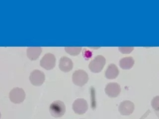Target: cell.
<instances>
[{"mask_svg":"<svg viewBox=\"0 0 159 119\" xmlns=\"http://www.w3.org/2000/svg\"><path fill=\"white\" fill-rule=\"evenodd\" d=\"M105 92L107 95L111 98H115L119 95L121 92L120 86L116 82H110L106 86Z\"/></svg>","mask_w":159,"mask_h":119,"instance_id":"9","label":"cell"},{"mask_svg":"<svg viewBox=\"0 0 159 119\" xmlns=\"http://www.w3.org/2000/svg\"><path fill=\"white\" fill-rule=\"evenodd\" d=\"M41 52V47H29L27 49V57L31 61H35L39 58Z\"/></svg>","mask_w":159,"mask_h":119,"instance_id":"12","label":"cell"},{"mask_svg":"<svg viewBox=\"0 0 159 119\" xmlns=\"http://www.w3.org/2000/svg\"><path fill=\"white\" fill-rule=\"evenodd\" d=\"M56 64V58L53 54L47 53L45 55L41 60L40 66L47 70L52 69L54 68Z\"/></svg>","mask_w":159,"mask_h":119,"instance_id":"7","label":"cell"},{"mask_svg":"<svg viewBox=\"0 0 159 119\" xmlns=\"http://www.w3.org/2000/svg\"><path fill=\"white\" fill-rule=\"evenodd\" d=\"M134 50V47H119V50L123 54L130 53Z\"/></svg>","mask_w":159,"mask_h":119,"instance_id":"16","label":"cell"},{"mask_svg":"<svg viewBox=\"0 0 159 119\" xmlns=\"http://www.w3.org/2000/svg\"><path fill=\"white\" fill-rule=\"evenodd\" d=\"M106 63V60L104 57L102 55H98L89 63V68L93 73H98L103 69Z\"/></svg>","mask_w":159,"mask_h":119,"instance_id":"2","label":"cell"},{"mask_svg":"<svg viewBox=\"0 0 159 119\" xmlns=\"http://www.w3.org/2000/svg\"><path fill=\"white\" fill-rule=\"evenodd\" d=\"M134 62L135 61L132 57H125L120 60L119 66L122 69H131L134 66Z\"/></svg>","mask_w":159,"mask_h":119,"instance_id":"13","label":"cell"},{"mask_svg":"<svg viewBox=\"0 0 159 119\" xmlns=\"http://www.w3.org/2000/svg\"><path fill=\"white\" fill-rule=\"evenodd\" d=\"M151 105L155 110L159 111V96L155 97L152 100Z\"/></svg>","mask_w":159,"mask_h":119,"instance_id":"15","label":"cell"},{"mask_svg":"<svg viewBox=\"0 0 159 119\" xmlns=\"http://www.w3.org/2000/svg\"><path fill=\"white\" fill-rule=\"evenodd\" d=\"M135 109V106L132 102L125 100L122 102L119 105L118 110L122 116H129L132 114Z\"/></svg>","mask_w":159,"mask_h":119,"instance_id":"8","label":"cell"},{"mask_svg":"<svg viewBox=\"0 0 159 119\" xmlns=\"http://www.w3.org/2000/svg\"><path fill=\"white\" fill-rule=\"evenodd\" d=\"M59 68L62 72L67 73L72 70L73 68V63L68 57H62L60 60Z\"/></svg>","mask_w":159,"mask_h":119,"instance_id":"10","label":"cell"},{"mask_svg":"<svg viewBox=\"0 0 159 119\" xmlns=\"http://www.w3.org/2000/svg\"></svg>","mask_w":159,"mask_h":119,"instance_id":"19","label":"cell"},{"mask_svg":"<svg viewBox=\"0 0 159 119\" xmlns=\"http://www.w3.org/2000/svg\"><path fill=\"white\" fill-rule=\"evenodd\" d=\"M45 79L44 73L38 69H35L30 74V80L31 84L36 86H41L44 82Z\"/></svg>","mask_w":159,"mask_h":119,"instance_id":"6","label":"cell"},{"mask_svg":"<svg viewBox=\"0 0 159 119\" xmlns=\"http://www.w3.org/2000/svg\"><path fill=\"white\" fill-rule=\"evenodd\" d=\"M83 57L84 58L86 59L87 60H88L92 56V53H91L90 51H89L86 49H84L83 52Z\"/></svg>","mask_w":159,"mask_h":119,"instance_id":"17","label":"cell"},{"mask_svg":"<svg viewBox=\"0 0 159 119\" xmlns=\"http://www.w3.org/2000/svg\"><path fill=\"white\" fill-rule=\"evenodd\" d=\"M50 113L54 118H60L66 112V106L61 101H54L51 103L49 107Z\"/></svg>","mask_w":159,"mask_h":119,"instance_id":"1","label":"cell"},{"mask_svg":"<svg viewBox=\"0 0 159 119\" xmlns=\"http://www.w3.org/2000/svg\"><path fill=\"white\" fill-rule=\"evenodd\" d=\"M72 108L76 114L83 115L88 109V104L85 99L78 98L74 102Z\"/></svg>","mask_w":159,"mask_h":119,"instance_id":"5","label":"cell"},{"mask_svg":"<svg viewBox=\"0 0 159 119\" xmlns=\"http://www.w3.org/2000/svg\"><path fill=\"white\" fill-rule=\"evenodd\" d=\"M1 113L0 112V119H1Z\"/></svg>","mask_w":159,"mask_h":119,"instance_id":"18","label":"cell"},{"mask_svg":"<svg viewBox=\"0 0 159 119\" xmlns=\"http://www.w3.org/2000/svg\"><path fill=\"white\" fill-rule=\"evenodd\" d=\"M89 76L85 71L79 69L75 71L72 76L74 84L79 86H83L88 82Z\"/></svg>","mask_w":159,"mask_h":119,"instance_id":"3","label":"cell"},{"mask_svg":"<svg viewBox=\"0 0 159 119\" xmlns=\"http://www.w3.org/2000/svg\"><path fill=\"white\" fill-rule=\"evenodd\" d=\"M10 100L15 104H20L25 98V93L24 89L19 87L13 88L9 94Z\"/></svg>","mask_w":159,"mask_h":119,"instance_id":"4","label":"cell"},{"mask_svg":"<svg viewBox=\"0 0 159 119\" xmlns=\"http://www.w3.org/2000/svg\"><path fill=\"white\" fill-rule=\"evenodd\" d=\"M119 70L116 64H109L106 70L105 76L108 79H113L116 78L119 74Z\"/></svg>","mask_w":159,"mask_h":119,"instance_id":"11","label":"cell"},{"mask_svg":"<svg viewBox=\"0 0 159 119\" xmlns=\"http://www.w3.org/2000/svg\"><path fill=\"white\" fill-rule=\"evenodd\" d=\"M65 51L67 53L72 56H76L78 55L82 50L81 47H65Z\"/></svg>","mask_w":159,"mask_h":119,"instance_id":"14","label":"cell"}]
</instances>
